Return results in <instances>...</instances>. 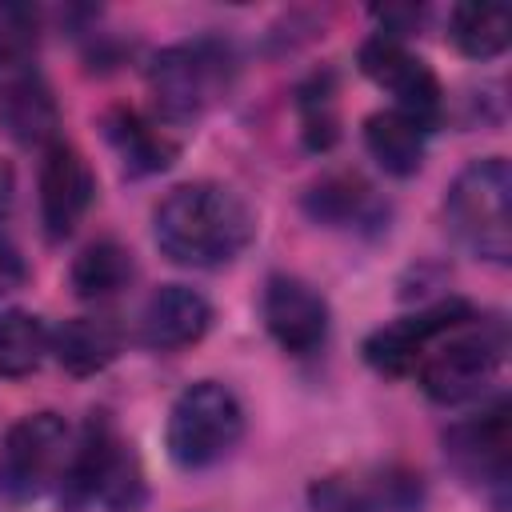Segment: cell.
<instances>
[{
  "mask_svg": "<svg viewBox=\"0 0 512 512\" xmlns=\"http://www.w3.org/2000/svg\"><path fill=\"white\" fill-rule=\"evenodd\" d=\"M448 40L468 60H492L512 40V12L504 4H456L448 12Z\"/></svg>",
  "mask_w": 512,
  "mask_h": 512,
  "instance_id": "18",
  "label": "cell"
},
{
  "mask_svg": "<svg viewBox=\"0 0 512 512\" xmlns=\"http://www.w3.org/2000/svg\"><path fill=\"white\" fill-rule=\"evenodd\" d=\"M24 280H28V264H24V256L0 236V296L16 292Z\"/></svg>",
  "mask_w": 512,
  "mask_h": 512,
  "instance_id": "25",
  "label": "cell"
},
{
  "mask_svg": "<svg viewBox=\"0 0 512 512\" xmlns=\"http://www.w3.org/2000/svg\"><path fill=\"white\" fill-rule=\"evenodd\" d=\"M448 232L464 252L488 264H508L512 256V172L504 156L472 160L456 172L444 196Z\"/></svg>",
  "mask_w": 512,
  "mask_h": 512,
  "instance_id": "3",
  "label": "cell"
},
{
  "mask_svg": "<svg viewBox=\"0 0 512 512\" xmlns=\"http://www.w3.org/2000/svg\"><path fill=\"white\" fill-rule=\"evenodd\" d=\"M132 280V252L116 240H96L72 260V292L80 300H108Z\"/></svg>",
  "mask_w": 512,
  "mask_h": 512,
  "instance_id": "19",
  "label": "cell"
},
{
  "mask_svg": "<svg viewBox=\"0 0 512 512\" xmlns=\"http://www.w3.org/2000/svg\"><path fill=\"white\" fill-rule=\"evenodd\" d=\"M0 128L24 148H48L60 128L52 88L36 72H16L0 88Z\"/></svg>",
  "mask_w": 512,
  "mask_h": 512,
  "instance_id": "14",
  "label": "cell"
},
{
  "mask_svg": "<svg viewBox=\"0 0 512 512\" xmlns=\"http://www.w3.org/2000/svg\"><path fill=\"white\" fill-rule=\"evenodd\" d=\"M60 488H64V500L72 508H84V504L100 500L112 512H132L140 504L144 484H140L136 456L120 440V432H116L108 412H92L88 416L76 448L68 452Z\"/></svg>",
  "mask_w": 512,
  "mask_h": 512,
  "instance_id": "5",
  "label": "cell"
},
{
  "mask_svg": "<svg viewBox=\"0 0 512 512\" xmlns=\"http://www.w3.org/2000/svg\"><path fill=\"white\" fill-rule=\"evenodd\" d=\"M92 196H96V180H92L88 160L72 144L52 140L44 148V164H40V220H44L48 240L72 236L76 224L84 220Z\"/></svg>",
  "mask_w": 512,
  "mask_h": 512,
  "instance_id": "11",
  "label": "cell"
},
{
  "mask_svg": "<svg viewBox=\"0 0 512 512\" xmlns=\"http://www.w3.org/2000/svg\"><path fill=\"white\" fill-rule=\"evenodd\" d=\"M104 128H108V140H112L116 156L124 160V172H128V176L164 172V168L176 160V144H172L160 128H152L148 120H140V116L128 112V108L108 112Z\"/></svg>",
  "mask_w": 512,
  "mask_h": 512,
  "instance_id": "17",
  "label": "cell"
},
{
  "mask_svg": "<svg viewBox=\"0 0 512 512\" xmlns=\"http://www.w3.org/2000/svg\"><path fill=\"white\" fill-rule=\"evenodd\" d=\"M68 424L56 412H32L16 420L0 448V488L12 500L44 496L60 484L68 464Z\"/></svg>",
  "mask_w": 512,
  "mask_h": 512,
  "instance_id": "8",
  "label": "cell"
},
{
  "mask_svg": "<svg viewBox=\"0 0 512 512\" xmlns=\"http://www.w3.org/2000/svg\"><path fill=\"white\" fill-rule=\"evenodd\" d=\"M356 64L372 84L392 92V100H396L392 108H400L404 116H412L416 124H424L432 132V124L440 120V108H444V92H440L436 72L416 52H408V44L400 36H388V32L368 36L356 52Z\"/></svg>",
  "mask_w": 512,
  "mask_h": 512,
  "instance_id": "9",
  "label": "cell"
},
{
  "mask_svg": "<svg viewBox=\"0 0 512 512\" xmlns=\"http://www.w3.org/2000/svg\"><path fill=\"white\" fill-rule=\"evenodd\" d=\"M504 352H508L504 320L472 312L460 324L444 328L424 348L412 372L436 404H464V400H476L496 380Z\"/></svg>",
  "mask_w": 512,
  "mask_h": 512,
  "instance_id": "2",
  "label": "cell"
},
{
  "mask_svg": "<svg viewBox=\"0 0 512 512\" xmlns=\"http://www.w3.org/2000/svg\"><path fill=\"white\" fill-rule=\"evenodd\" d=\"M120 340H124V332L112 316H76L52 332L48 352L60 360L64 372L92 376L120 356Z\"/></svg>",
  "mask_w": 512,
  "mask_h": 512,
  "instance_id": "15",
  "label": "cell"
},
{
  "mask_svg": "<svg viewBox=\"0 0 512 512\" xmlns=\"http://www.w3.org/2000/svg\"><path fill=\"white\" fill-rule=\"evenodd\" d=\"M304 204L324 224H352V220H364V208L372 204V192L356 176H328L308 192Z\"/></svg>",
  "mask_w": 512,
  "mask_h": 512,
  "instance_id": "21",
  "label": "cell"
},
{
  "mask_svg": "<svg viewBox=\"0 0 512 512\" xmlns=\"http://www.w3.org/2000/svg\"><path fill=\"white\" fill-rule=\"evenodd\" d=\"M240 436H244V408L236 392L220 380L188 384L176 396L168 412V428H164L168 456L188 472L220 464L240 444Z\"/></svg>",
  "mask_w": 512,
  "mask_h": 512,
  "instance_id": "6",
  "label": "cell"
},
{
  "mask_svg": "<svg viewBox=\"0 0 512 512\" xmlns=\"http://www.w3.org/2000/svg\"><path fill=\"white\" fill-rule=\"evenodd\" d=\"M308 512H372V500L344 476H324L308 488Z\"/></svg>",
  "mask_w": 512,
  "mask_h": 512,
  "instance_id": "24",
  "label": "cell"
},
{
  "mask_svg": "<svg viewBox=\"0 0 512 512\" xmlns=\"http://www.w3.org/2000/svg\"><path fill=\"white\" fill-rule=\"evenodd\" d=\"M40 36V12L20 0H0V76L28 64Z\"/></svg>",
  "mask_w": 512,
  "mask_h": 512,
  "instance_id": "22",
  "label": "cell"
},
{
  "mask_svg": "<svg viewBox=\"0 0 512 512\" xmlns=\"http://www.w3.org/2000/svg\"><path fill=\"white\" fill-rule=\"evenodd\" d=\"M8 208H12V168L0 164V216H8Z\"/></svg>",
  "mask_w": 512,
  "mask_h": 512,
  "instance_id": "26",
  "label": "cell"
},
{
  "mask_svg": "<svg viewBox=\"0 0 512 512\" xmlns=\"http://www.w3.org/2000/svg\"><path fill=\"white\" fill-rule=\"evenodd\" d=\"M464 316H472V308L464 300H440L416 316H400L384 328H376L368 340H364V360L376 368V372H388V376H404L416 368V360L424 356V348L452 324H460Z\"/></svg>",
  "mask_w": 512,
  "mask_h": 512,
  "instance_id": "12",
  "label": "cell"
},
{
  "mask_svg": "<svg viewBox=\"0 0 512 512\" xmlns=\"http://www.w3.org/2000/svg\"><path fill=\"white\" fill-rule=\"evenodd\" d=\"M48 340H52V332L44 328L40 316L20 312V308L4 312L0 316V376L20 380V376L36 372L48 352Z\"/></svg>",
  "mask_w": 512,
  "mask_h": 512,
  "instance_id": "20",
  "label": "cell"
},
{
  "mask_svg": "<svg viewBox=\"0 0 512 512\" xmlns=\"http://www.w3.org/2000/svg\"><path fill=\"white\" fill-rule=\"evenodd\" d=\"M424 140L428 128L404 116L400 108H384L364 120V148L388 176H412L424 160Z\"/></svg>",
  "mask_w": 512,
  "mask_h": 512,
  "instance_id": "16",
  "label": "cell"
},
{
  "mask_svg": "<svg viewBox=\"0 0 512 512\" xmlns=\"http://www.w3.org/2000/svg\"><path fill=\"white\" fill-rule=\"evenodd\" d=\"M300 124H304L308 148H328L336 140V112H332L328 80L316 76L308 88H300Z\"/></svg>",
  "mask_w": 512,
  "mask_h": 512,
  "instance_id": "23",
  "label": "cell"
},
{
  "mask_svg": "<svg viewBox=\"0 0 512 512\" xmlns=\"http://www.w3.org/2000/svg\"><path fill=\"white\" fill-rule=\"evenodd\" d=\"M264 328L288 356H312L328 340V304L300 276H268L264 284Z\"/></svg>",
  "mask_w": 512,
  "mask_h": 512,
  "instance_id": "10",
  "label": "cell"
},
{
  "mask_svg": "<svg viewBox=\"0 0 512 512\" xmlns=\"http://www.w3.org/2000/svg\"><path fill=\"white\" fill-rule=\"evenodd\" d=\"M212 324V304L188 284H164L148 296L140 312V340L156 352H176L196 344Z\"/></svg>",
  "mask_w": 512,
  "mask_h": 512,
  "instance_id": "13",
  "label": "cell"
},
{
  "mask_svg": "<svg viewBox=\"0 0 512 512\" xmlns=\"http://www.w3.org/2000/svg\"><path fill=\"white\" fill-rule=\"evenodd\" d=\"M236 80V52L220 36H192L168 44L148 64V88L164 120H200Z\"/></svg>",
  "mask_w": 512,
  "mask_h": 512,
  "instance_id": "4",
  "label": "cell"
},
{
  "mask_svg": "<svg viewBox=\"0 0 512 512\" xmlns=\"http://www.w3.org/2000/svg\"><path fill=\"white\" fill-rule=\"evenodd\" d=\"M252 232V208L232 188L212 180L172 188L152 212V236L160 252L184 268H220L236 260Z\"/></svg>",
  "mask_w": 512,
  "mask_h": 512,
  "instance_id": "1",
  "label": "cell"
},
{
  "mask_svg": "<svg viewBox=\"0 0 512 512\" xmlns=\"http://www.w3.org/2000/svg\"><path fill=\"white\" fill-rule=\"evenodd\" d=\"M444 456L460 472L468 488H476L496 512H508L512 492V424H508V400H496L492 408L452 424L444 432Z\"/></svg>",
  "mask_w": 512,
  "mask_h": 512,
  "instance_id": "7",
  "label": "cell"
}]
</instances>
